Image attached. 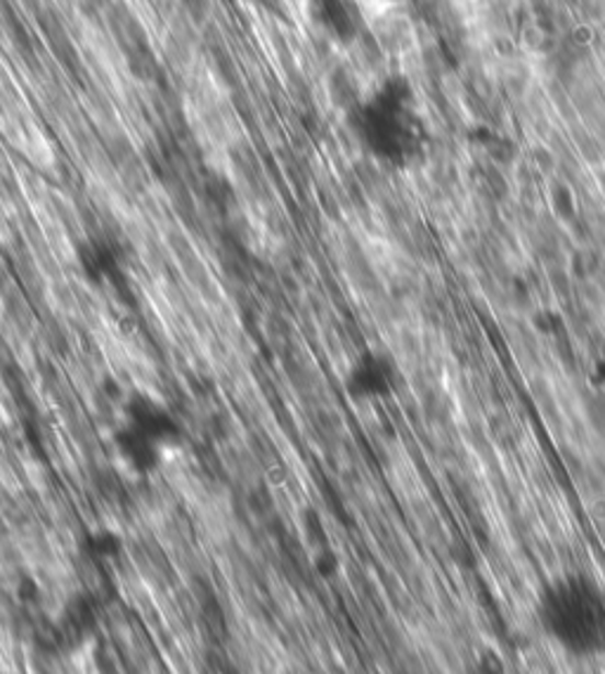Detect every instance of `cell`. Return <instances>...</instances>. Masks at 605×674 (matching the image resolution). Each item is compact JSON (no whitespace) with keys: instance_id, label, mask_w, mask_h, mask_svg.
<instances>
[{"instance_id":"6da1fadb","label":"cell","mask_w":605,"mask_h":674,"mask_svg":"<svg viewBox=\"0 0 605 674\" xmlns=\"http://www.w3.org/2000/svg\"><path fill=\"white\" fill-rule=\"evenodd\" d=\"M353 126L367 152L390 169H412L429 155L431 128L414 85L390 77L362 100Z\"/></svg>"},{"instance_id":"7a4b0ae2","label":"cell","mask_w":605,"mask_h":674,"mask_svg":"<svg viewBox=\"0 0 605 674\" xmlns=\"http://www.w3.org/2000/svg\"><path fill=\"white\" fill-rule=\"evenodd\" d=\"M535 618L558 651L582 661L605 655V584L594 575H551L537 590Z\"/></svg>"},{"instance_id":"3957f363","label":"cell","mask_w":605,"mask_h":674,"mask_svg":"<svg viewBox=\"0 0 605 674\" xmlns=\"http://www.w3.org/2000/svg\"><path fill=\"white\" fill-rule=\"evenodd\" d=\"M398 372L392 359L384 353H365L357 357L351 374H347V388L359 400H381L388 398L396 388Z\"/></svg>"},{"instance_id":"277c9868","label":"cell","mask_w":605,"mask_h":674,"mask_svg":"<svg viewBox=\"0 0 605 674\" xmlns=\"http://www.w3.org/2000/svg\"><path fill=\"white\" fill-rule=\"evenodd\" d=\"M317 18L324 22L329 32L339 38H353L357 32V20L353 5L347 0H317Z\"/></svg>"},{"instance_id":"5b68a950","label":"cell","mask_w":605,"mask_h":674,"mask_svg":"<svg viewBox=\"0 0 605 674\" xmlns=\"http://www.w3.org/2000/svg\"><path fill=\"white\" fill-rule=\"evenodd\" d=\"M466 674H511V672L502 655H499L494 649H486V651H480L471 663H468Z\"/></svg>"},{"instance_id":"8992f818","label":"cell","mask_w":605,"mask_h":674,"mask_svg":"<svg viewBox=\"0 0 605 674\" xmlns=\"http://www.w3.org/2000/svg\"><path fill=\"white\" fill-rule=\"evenodd\" d=\"M594 381H596L598 386L605 388V355L596 359V365H594Z\"/></svg>"}]
</instances>
